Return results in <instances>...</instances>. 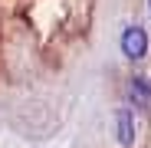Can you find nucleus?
Listing matches in <instances>:
<instances>
[{"label":"nucleus","instance_id":"nucleus-1","mask_svg":"<svg viewBox=\"0 0 151 148\" xmlns=\"http://www.w3.org/2000/svg\"><path fill=\"white\" fill-rule=\"evenodd\" d=\"M118 43H122L125 59H132V63H138V59H145V56H148V33H145V27H138V23L125 27Z\"/></svg>","mask_w":151,"mask_h":148},{"label":"nucleus","instance_id":"nucleus-3","mask_svg":"<svg viewBox=\"0 0 151 148\" xmlns=\"http://www.w3.org/2000/svg\"><path fill=\"white\" fill-rule=\"evenodd\" d=\"M148 10H151V0H148Z\"/></svg>","mask_w":151,"mask_h":148},{"label":"nucleus","instance_id":"nucleus-2","mask_svg":"<svg viewBox=\"0 0 151 148\" xmlns=\"http://www.w3.org/2000/svg\"><path fill=\"white\" fill-rule=\"evenodd\" d=\"M115 122H118V142H122V145H132V142H135V118H132V109H118Z\"/></svg>","mask_w":151,"mask_h":148}]
</instances>
